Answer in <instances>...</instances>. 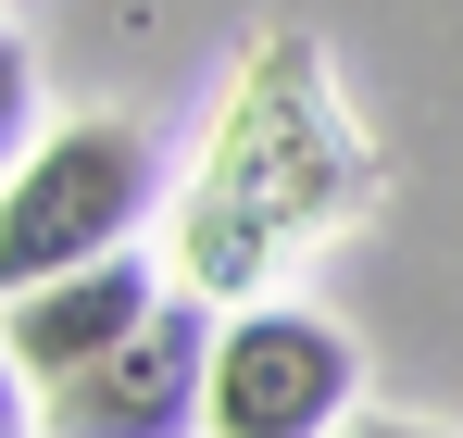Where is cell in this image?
<instances>
[{
    "instance_id": "cell-5",
    "label": "cell",
    "mask_w": 463,
    "mask_h": 438,
    "mask_svg": "<svg viewBox=\"0 0 463 438\" xmlns=\"http://www.w3.org/2000/svg\"><path fill=\"white\" fill-rule=\"evenodd\" d=\"M25 126H38V75H25V38H13V25H0V176H13V163H25Z\"/></svg>"
},
{
    "instance_id": "cell-2",
    "label": "cell",
    "mask_w": 463,
    "mask_h": 438,
    "mask_svg": "<svg viewBox=\"0 0 463 438\" xmlns=\"http://www.w3.org/2000/svg\"><path fill=\"white\" fill-rule=\"evenodd\" d=\"M213 426V326L188 300H151L100 364L38 388V438H201Z\"/></svg>"
},
{
    "instance_id": "cell-6",
    "label": "cell",
    "mask_w": 463,
    "mask_h": 438,
    "mask_svg": "<svg viewBox=\"0 0 463 438\" xmlns=\"http://www.w3.org/2000/svg\"><path fill=\"white\" fill-rule=\"evenodd\" d=\"M25 388H38V376L13 364V338H0V438H38V414H25Z\"/></svg>"
},
{
    "instance_id": "cell-4",
    "label": "cell",
    "mask_w": 463,
    "mask_h": 438,
    "mask_svg": "<svg viewBox=\"0 0 463 438\" xmlns=\"http://www.w3.org/2000/svg\"><path fill=\"white\" fill-rule=\"evenodd\" d=\"M151 263L138 251H100V263H63V276H38V289H13V364L38 376V388H63L76 364H100L138 313H151Z\"/></svg>"
},
{
    "instance_id": "cell-7",
    "label": "cell",
    "mask_w": 463,
    "mask_h": 438,
    "mask_svg": "<svg viewBox=\"0 0 463 438\" xmlns=\"http://www.w3.org/2000/svg\"><path fill=\"white\" fill-rule=\"evenodd\" d=\"M338 438H439V426H338Z\"/></svg>"
},
{
    "instance_id": "cell-1",
    "label": "cell",
    "mask_w": 463,
    "mask_h": 438,
    "mask_svg": "<svg viewBox=\"0 0 463 438\" xmlns=\"http://www.w3.org/2000/svg\"><path fill=\"white\" fill-rule=\"evenodd\" d=\"M138 214H151V138L113 126V113L51 126V138L0 176V300L38 289V276H63V263L126 251Z\"/></svg>"
},
{
    "instance_id": "cell-3",
    "label": "cell",
    "mask_w": 463,
    "mask_h": 438,
    "mask_svg": "<svg viewBox=\"0 0 463 438\" xmlns=\"http://www.w3.org/2000/svg\"><path fill=\"white\" fill-rule=\"evenodd\" d=\"M351 388L364 364L326 313H238L213 338V438H338Z\"/></svg>"
}]
</instances>
